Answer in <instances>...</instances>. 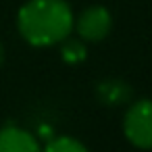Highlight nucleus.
<instances>
[{
	"mask_svg": "<svg viewBox=\"0 0 152 152\" xmlns=\"http://www.w3.org/2000/svg\"><path fill=\"white\" fill-rule=\"evenodd\" d=\"M73 23V9L67 0H27L17 13L21 38L36 48L61 44L71 36Z\"/></svg>",
	"mask_w": 152,
	"mask_h": 152,
	"instance_id": "obj_1",
	"label": "nucleus"
},
{
	"mask_svg": "<svg viewBox=\"0 0 152 152\" xmlns=\"http://www.w3.org/2000/svg\"><path fill=\"white\" fill-rule=\"evenodd\" d=\"M123 133L131 146L152 150V100L133 102L123 117Z\"/></svg>",
	"mask_w": 152,
	"mask_h": 152,
	"instance_id": "obj_2",
	"label": "nucleus"
},
{
	"mask_svg": "<svg viewBox=\"0 0 152 152\" xmlns=\"http://www.w3.org/2000/svg\"><path fill=\"white\" fill-rule=\"evenodd\" d=\"M73 27H75L77 36H79V40L90 42V44H98L110 34L113 17H110L106 7L92 4V7H88V9H83L79 13V17L75 19Z\"/></svg>",
	"mask_w": 152,
	"mask_h": 152,
	"instance_id": "obj_3",
	"label": "nucleus"
},
{
	"mask_svg": "<svg viewBox=\"0 0 152 152\" xmlns=\"http://www.w3.org/2000/svg\"><path fill=\"white\" fill-rule=\"evenodd\" d=\"M0 152H42L40 142L29 131L9 125L0 129Z\"/></svg>",
	"mask_w": 152,
	"mask_h": 152,
	"instance_id": "obj_4",
	"label": "nucleus"
},
{
	"mask_svg": "<svg viewBox=\"0 0 152 152\" xmlns=\"http://www.w3.org/2000/svg\"><path fill=\"white\" fill-rule=\"evenodd\" d=\"M96 96L98 100L104 104V106H119V104H125L129 102L131 98V88L127 81L123 79H102L98 86H96Z\"/></svg>",
	"mask_w": 152,
	"mask_h": 152,
	"instance_id": "obj_5",
	"label": "nucleus"
},
{
	"mask_svg": "<svg viewBox=\"0 0 152 152\" xmlns=\"http://www.w3.org/2000/svg\"><path fill=\"white\" fill-rule=\"evenodd\" d=\"M61 56L67 65H79L86 61L88 56V48L83 40H75V38H65L61 42Z\"/></svg>",
	"mask_w": 152,
	"mask_h": 152,
	"instance_id": "obj_6",
	"label": "nucleus"
},
{
	"mask_svg": "<svg viewBox=\"0 0 152 152\" xmlns=\"http://www.w3.org/2000/svg\"><path fill=\"white\" fill-rule=\"evenodd\" d=\"M42 152H90V150L71 135H54L46 142Z\"/></svg>",
	"mask_w": 152,
	"mask_h": 152,
	"instance_id": "obj_7",
	"label": "nucleus"
},
{
	"mask_svg": "<svg viewBox=\"0 0 152 152\" xmlns=\"http://www.w3.org/2000/svg\"><path fill=\"white\" fill-rule=\"evenodd\" d=\"M2 63H4V48L0 44V67H2Z\"/></svg>",
	"mask_w": 152,
	"mask_h": 152,
	"instance_id": "obj_8",
	"label": "nucleus"
}]
</instances>
